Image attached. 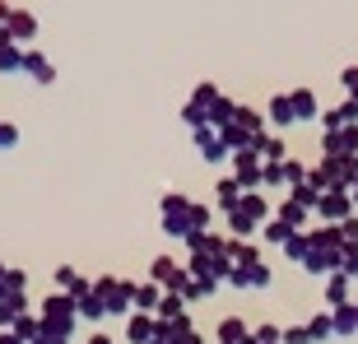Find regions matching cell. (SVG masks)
Instances as JSON below:
<instances>
[{"instance_id": "obj_1", "label": "cell", "mask_w": 358, "mask_h": 344, "mask_svg": "<svg viewBox=\"0 0 358 344\" xmlns=\"http://www.w3.org/2000/svg\"><path fill=\"white\" fill-rule=\"evenodd\" d=\"M38 33V19L24 10H10V19H5V28H0V38H10V42H28Z\"/></svg>"}, {"instance_id": "obj_2", "label": "cell", "mask_w": 358, "mask_h": 344, "mask_svg": "<svg viewBox=\"0 0 358 344\" xmlns=\"http://www.w3.org/2000/svg\"><path fill=\"white\" fill-rule=\"evenodd\" d=\"M24 75H28V80H38V84H52L56 80L52 61H47V56H38V52H24Z\"/></svg>"}, {"instance_id": "obj_3", "label": "cell", "mask_w": 358, "mask_h": 344, "mask_svg": "<svg viewBox=\"0 0 358 344\" xmlns=\"http://www.w3.org/2000/svg\"><path fill=\"white\" fill-rule=\"evenodd\" d=\"M0 70H5V75H14V70H24V52H19V42L0 38Z\"/></svg>"}, {"instance_id": "obj_4", "label": "cell", "mask_w": 358, "mask_h": 344, "mask_svg": "<svg viewBox=\"0 0 358 344\" xmlns=\"http://www.w3.org/2000/svg\"><path fill=\"white\" fill-rule=\"evenodd\" d=\"M289 98H293V117H298V121L317 117V98H312V89H293Z\"/></svg>"}, {"instance_id": "obj_5", "label": "cell", "mask_w": 358, "mask_h": 344, "mask_svg": "<svg viewBox=\"0 0 358 344\" xmlns=\"http://www.w3.org/2000/svg\"><path fill=\"white\" fill-rule=\"evenodd\" d=\"M270 121H275V126H293V121H298L293 117V98L289 93H279L275 103H270Z\"/></svg>"}, {"instance_id": "obj_6", "label": "cell", "mask_w": 358, "mask_h": 344, "mask_svg": "<svg viewBox=\"0 0 358 344\" xmlns=\"http://www.w3.org/2000/svg\"><path fill=\"white\" fill-rule=\"evenodd\" d=\"M321 210H326V214H345L349 200H345V196H326V205H321Z\"/></svg>"}, {"instance_id": "obj_7", "label": "cell", "mask_w": 358, "mask_h": 344, "mask_svg": "<svg viewBox=\"0 0 358 344\" xmlns=\"http://www.w3.org/2000/svg\"><path fill=\"white\" fill-rule=\"evenodd\" d=\"M14 140H19V131H14L10 121H0V149H10V145H14Z\"/></svg>"}]
</instances>
